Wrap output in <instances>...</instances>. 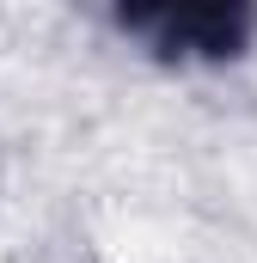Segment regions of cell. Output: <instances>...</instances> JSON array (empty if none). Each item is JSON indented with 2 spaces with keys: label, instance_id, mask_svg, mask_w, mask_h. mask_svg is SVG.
<instances>
[{
  "label": "cell",
  "instance_id": "obj_1",
  "mask_svg": "<svg viewBox=\"0 0 257 263\" xmlns=\"http://www.w3.org/2000/svg\"><path fill=\"white\" fill-rule=\"evenodd\" d=\"M117 31L141 37L166 67H221L251 49L257 12L245 0H166V6H117Z\"/></svg>",
  "mask_w": 257,
  "mask_h": 263
}]
</instances>
